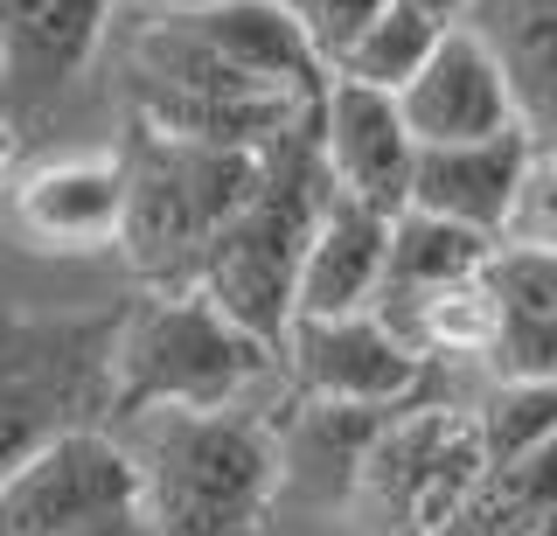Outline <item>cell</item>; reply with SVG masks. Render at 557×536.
I'll list each match as a JSON object with an SVG mask.
<instances>
[{
  "mask_svg": "<svg viewBox=\"0 0 557 536\" xmlns=\"http://www.w3.org/2000/svg\"><path fill=\"white\" fill-rule=\"evenodd\" d=\"M397 8H411L418 22H432V28H460L474 0H397Z\"/></svg>",
  "mask_w": 557,
  "mask_h": 536,
  "instance_id": "4316f807",
  "label": "cell"
},
{
  "mask_svg": "<svg viewBox=\"0 0 557 536\" xmlns=\"http://www.w3.org/2000/svg\"><path fill=\"white\" fill-rule=\"evenodd\" d=\"M530 147L536 140L522 126L495 133V140H467V147H418L405 210H425V216L460 223V230L502 237V216H509V196H516V182H522Z\"/></svg>",
  "mask_w": 557,
  "mask_h": 536,
  "instance_id": "9a60e30c",
  "label": "cell"
},
{
  "mask_svg": "<svg viewBox=\"0 0 557 536\" xmlns=\"http://www.w3.org/2000/svg\"><path fill=\"white\" fill-rule=\"evenodd\" d=\"M126 84H133V126L168 133V140H196V147H244L258 153L265 140L307 119V105L265 91V84L237 77L223 57L188 36L168 14H147L126 42Z\"/></svg>",
  "mask_w": 557,
  "mask_h": 536,
  "instance_id": "5b68a950",
  "label": "cell"
},
{
  "mask_svg": "<svg viewBox=\"0 0 557 536\" xmlns=\"http://www.w3.org/2000/svg\"><path fill=\"white\" fill-rule=\"evenodd\" d=\"M119 216H126V167H119V153H70V161L35 167L14 188V223L42 251L119 245Z\"/></svg>",
  "mask_w": 557,
  "mask_h": 536,
  "instance_id": "5bb4252c",
  "label": "cell"
},
{
  "mask_svg": "<svg viewBox=\"0 0 557 536\" xmlns=\"http://www.w3.org/2000/svg\"><path fill=\"white\" fill-rule=\"evenodd\" d=\"M119 167H126V216H119L126 265L153 292H196V272L216 245V230L244 210V196L258 182V153L196 147L133 126Z\"/></svg>",
  "mask_w": 557,
  "mask_h": 536,
  "instance_id": "3957f363",
  "label": "cell"
},
{
  "mask_svg": "<svg viewBox=\"0 0 557 536\" xmlns=\"http://www.w3.org/2000/svg\"><path fill=\"white\" fill-rule=\"evenodd\" d=\"M313 140H321V167H327V182H335V196L362 202V210H376V216L405 210L418 140L405 133L391 91H362V84L327 77L321 112H313Z\"/></svg>",
  "mask_w": 557,
  "mask_h": 536,
  "instance_id": "8fae6325",
  "label": "cell"
},
{
  "mask_svg": "<svg viewBox=\"0 0 557 536\" xmlns=\"http://www.w3.org/2000/svg\"><path fill=\"white\" fill-rule=\"evenodd\" d=\"M383 237H391V216L362 210L348 196L327 202L321 230H313V245L300 258V279H293V321L370 314L383 286Z\"/></svg>",
  "mask_w": 557,
  "mask_h": 536,
  "instance_id": "e0dca14e",
  "label": "cell"
},
{
  "mask_svg": "<svg viewBox=\"0 0 557 536\" xmlns=\"http://www.w3.org/2000/svg\"><path fill=\"white\" fill-rule=\"evenodd\" d=\"M481 279H487V300H495L487 370L502 384H550L557 376V251L495 245Z\"/></svg>",
  "mask_w": 557,
  "mask_h": 536,
  "instance_id": "2e32d148",
  "label": "cell"
},
{
  "mask_svg": "<svg viewBox=\"0 0 557 536\" xmlns=\"http://www.w3.org/2000/svg\"><path fill=\"white\" fill-rule=\"evenodd\" d=\"M467 28L509 84L516 126L536 147H557V0H474Z\"/></svg>",
  "mask_w": 557,
  "mask_h": 536,
  "instance_id": "ac0fdd59",
  "label": "cell"
},
{
  "mask_svg": "<svg viewBox=\"0 0 557 536\" xmlns=\"http://www.w3.org/2000/svg\"><path fill=\"white\" fill-rule=\"evenodd\" d=\"M278 349L293 362V384L313 404H362V411H405L425 390V370L376 314L342 321H286Z\"/></svg>",
  "mask_w": 557,
  "mask_h": 536,
  "instance_id": "9c48e42d",
  "label": "cell"
},
{
  "mask_svg": "<svg viewBox=\"0 0 557 536\" xmlns=\"http://www.w3.org/2000/svg\"><path fill=\"white\" fill-rule=\"evenodd\" d=\"M57 536H153V523H147V509H112V515H91V523H70V529H57Z\"/></svg>",
  "mask_w": 557,
  "mask_h": 536,
  "instance_id": "484cf974",
  "label": "cell"
},
{
  "mask_svg": "<svg viewBox=\"0 0 557 536\" xmlns=\"http://www.w3.org/2000/svg\"><path fill=\"white\" fill-rule=\"evenodd\" d=\"M550 515H557V432L530 453L487 466L440 536H536Z\"/></svg>",
  "mask_w": 557,
  "mask_h": 536,
  "instance_id": "44dd1931",
  "label": "cell"
},
{
  "mask_svg": "<svg viewBox=\"0 0 557 536\" xmlns=\"http://www.w3.org/2000/svg\"><path fill=\"white\" fill-rule=\"evenodd\" d=\"M397 119L418 147H467V140H495L516 126L509 84H502L495 57L474 28H440L432 57L418 63V77L397 91Z\"/></svg>",
  "mask_w": 557,
  "mask_h": 536,
  "instance_id": "7c38bea8",
  "label": "cell"
},
{
  "mask_svg": "<svg viewBox=\"0 0 557 536\" xmlns=\"http://www.w3.org/2000/svg\"><path fill=\"white\" fill-rule=\"evenodd\" d=\"M391 411H362V404H313L293 419V432L278 439V495H300L313 509H348L362 474V453L383 432Z\"/></svg>",
  "mask_w": 557,
  "mask_h": 536,
  "instance_id": "d6986e66",
  "label": "cell"
},
{
  "mask_svg": "<svg viewBox=\"0 0 557 536\" xmlns=\"http://www.w3.org/2000/svg\"><path fill=\"white\" fill-rule=\"evenodd\" d=\"M272 8H286V14H293V22H300V28H307V8H313V0H272Z\"/></svg>",
  "mask_w": 557,
  "mask_h": 536,
  "instance_id": "f546056e",
  "label": "cell"
},
{
  "mask_svg": "<svg viewBox=\"0 0 557 536\" xmlns=\"http://www.w3.org/2000/svg\"><path fill=\"white\" fill-rule=\"evenodd\" d=\"M481 474L487 453L474 404H405L370 439L348 509L370 536H440Z\"/></svg>",
  "mask_w": 557,
  "mask_h": 536,
  "instance_id": "8992f818",
  "label": "cell"
},
{
  "mask_svg": "<svg viewBox=\"0 0 557 536\" xmlns=\"http://www.w3.org/2000/svg\"><path fill=\"white\" fill-rule=\"evenodd\" d=\"M8 161H14V126L0 119V175H8Z\"/></svg>",
  "mask_w": 557,
  "mask_h": 536,
  "instance_id": "f1b7e54d",
  "label": "cell"
},
{
  "mask_svg": "<svg viewBox=\"0 0 557 536\" xmlns=\"http://www.w3.org/2000/svg\"><path fill=\"white\" fill-rule=\"evenodd\" d=\"M119 0H0V119H42L98 57Z\"/></svg>",
  "mask_w": 557,
  "mask_h": 536,
  "instance_id": "30bf717a",
  "label": "cell"
},
{
  "mask_svg": "<svg viewBox=\"0 0 557 536\" xmlns=\"http://www.w3.org/2000/svg\"><path fill=\"white\" fill-rule=\"evenodd\" d=\"M383 8H391V0H313L307 8V42H313V57H321V71L376 22Z\"/></svg>",
  "mask_w": 557,
  "mask_h": 536,
  "instance_id": "d4e9b609",
  "label": "cell"
},
{
  "mask_svg": "<svg viewBox=\"0 0 557 536\" xmlns=\"http://www.w3.org/2000/svg\"><path fill=\"white\" fill-rule=\"evenodd\" d=\"M153 14H196V8H216V0H147Z\"/></svg>",
  "mask_w": 557,
  "mask_h": 536,
  "instance_id": "83f0119b",
  "label": "cell"
},
{
  "mask_svg": "<svg viewBox=\"0 0 557 536\" xmlns=\"http://www.w3.org/2000/svg\"><path fill=\"white\" fill-rule=\"evenodd\" d=\"M495 245L516 251H557V147H530L522 161V182L509 196V216H502Z\"/></svg>",
  "mask_w": 557,
  "mask_h": 536,
  "instance_id": "cb8c5ba5",
  "label": "cell"
},
{
  "mask_svg": "<svg viewBox=\"0 0 557 536\" xmlns=\"http://www.w3.org/2000/svg\"><path fill=\"white\" fill-rule=\"evenodd\" d=\"M536 536H557V515H550V523H544V529H536Z\"/></svg>",
  "mask_w": 557,
  "mask_h": 536,
  "instance_id": "4dcf8cb0",
  "label": "cell"
},
{
  "mask_svg": "<svg viewBox=\"0 0 557 536\" xmlns=\"http://www.w3.org/2000/svg\"><path fill=\"white\" fill-rule=\"evenodd\" d=\"M272 370V349L244 335L202 292H153L112 327L104 349V404L112 419L139 411H223Z\"/></svg>",
  "mask_w": 557,
  "mask_h": 536,
  "instance_id": "277c9868",
  "label": "cell"
},
{
  "mask_svg": "<svg viewBox=\"0 0 557 536\" xmlns=\"http://www.w3.org/2000/svg\"><path fill=\"white\" fill-rule=\"evenodd\" d=\"M153 536H258L278 501V432L244 404L126 419Z\"/></svg>",
  "mask_w": 557,
  "mask_h": 536,
  "instance_id": "6da1fadb",
  "label": "cell"
},
{
  "mask_svg": "<svg viewBox=\"0 0 557 536\" xmlns=\"http://www.w3.org/2000/svg\"><path fill=\"white\" fill-rule=\"evenodd\" d=\"M432 42H440V28L432 22H418L411 8H383L370 28H362L356 42L342 49L335 63H327V77H342V84H362V91H405V84L418 77V63L432 57Z\"/></svg>",
  "mask_w": 557,
  "mask_h": 536,
  "instance_id": "7402d4cb",
  "label": "cell"
},
{
  "mask_svg": "<svg viewBox=\"0 0 557 536\" xmlns=\"http://www.w3.org/2000/svg\"><path fill=\"white\" fill-rule=\"evenodd\" d=\"M139 501V474L126 439L98 425H70L49 432L35 453H22L0 474V536H57L70 523L133 509Z\"/></svg>",
  "mask_w": 557,
  "mask_h": 536,
  "instance_id": "ba28073f",
  "label": "cell"
},
{
  "mask_svg": "<svg viewBox=\"0 0 557 536\" xmlns=\"http://www.w3.org/2000/svg\"><path fill=\"white\" fill-rule=\"evenodd\" d=\"M487 258H495V237L460 230V223L425 216V210H397V216H391V237H383V286H376V307L418 300V292H440V286H453V279H474ZM376 307H370V314H376Z\"/></svg>",
  "mask_w": 557,
  "mask_h": 536,
  "instance_id": "ffe728a7",
  "label": "cell"
},
{
  "mask_svg": "<svg viewBox=\"0 0 557 536\" xmlns=\"http://www.w3.org/2000/svg\"><path fill=\"white\" fill-rule=\"evenodd\" d=\"M474 425H481L487 466L530 453V446H544L550 432H557V376H550V384H502L495 397H481V404H474Z\"/></svg>",
  "mask_w": 557,
  "mask_h": 536,
  "instance_id": "603a6c76",
  "label": "cell"
},
{
  "mask_svg": "<svg viewBox=\"0 0 557 536\" xmlns=\"http://www.w3.org/2000/svg\"><path fill=\"white\" fill-rule=\"evenodd\" d=\"M104 321H0V474L49 432H70L49 404H84L104 390Z\"/></svg>",
  "mask_w": 557,
  "mask_h": 536,
  "instance_id": "52a82bcc",
  "label": "cell"
},
{
  "mask_svg": "<svg viewBox=\"0 0 557 536\" xmlns=\"http://www.w3.org/2000/svg\"><path fill=\"white\" fill-rule=\"evenodd\" d=\"M168 22H182L188 36H196L209 57H223L237 77H251L278 98H293V105L321 112L327 71H321V57H313L307 28L293 22L286 8H272V0H216V8H196V14H168Z\"/></svg>",
  "mask_w": 557,
  "mask_h": 536,
  "instance_id": "4fadbf2b",
  "label": "cell"
},
{
  "mask_svg": "<svg viewBox=\"0 0 557 536\" xmlns=\"http://www.w3.org/2000/svg\"><path fill=\"white\" fill-rule=\"evenodd\" d=\"M335 182L321 167V140H313V112L293 119L278 140L258 147V182L244 196V210L216 230L196 292L216 314H231L244 335H258L265 349H278L293 321V279H300V258L321 230Z\"/></svg>",
  "mask_w": 557,
  "mask_h": 536,
  "instance_id": "7a4b0ae2",
  "label": "cell"
}]
</instances>
